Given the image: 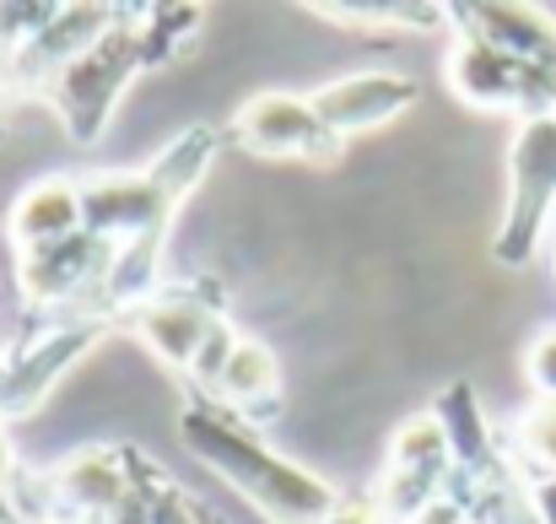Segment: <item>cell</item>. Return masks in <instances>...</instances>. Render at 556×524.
Here are the masks:
<instances>
[{
	"instance_id": "3",
	"label": "cell",
	"mask_w": 556,
	"mask_h": 524,
	"mask_svg": "<svg viewBox=\"0 0 556 524\" xmlns=\"http://www.w3.org/2000/svg\"><path fill=\"white\" fill-rule=\"evenodd\" d=\"M556 227V114L525 120L508 147V200L492 238L497 265H530Z\"/></svg>"
},
{
	"instance_id": "23",
	"label": "cell",
	"mask_w": 556,
	"mask_h": 524,
	"mask_svg": "<svg viewBox=\"0 0 556 524\" xmlns=\"http://www.w3.org/2000/svg\"><path fill=\"white\" fill-rule=\"evenodd\" d=\"M525 378H530L535 400H556V325L530 341V351H525Z\"/></svg>"
},
{
	"instance_id": "25",
	"label": "cell",
	"mask_w": 556,
	"mask_h": 524,
	"mask_svg": "<svg viewBox=\"0 0 556 524\" xmlns=\"http://www.w3.org/2000/svg\"><path fill=\"white\" fill-rule=\"evenodd\" d=\"M530 509H535V524H556V476L530 482Z\"/></svg>"
},
{
	"instance_id": "6",
	"label": "cell",
	"mask_w": 556,
	"mask_h": 524,
	"mask_svg": "<svg viewBox=\"0 0 556 524\" xmlns=\"http://www.w3.org/2000/svg\"><path fill=\"white\" fill-rule=\"evenodd\" d=\"M114 244L92 238L87 227L49 244V249H27L16 254V292L27 320H54V314H92L98 287L109 276Z\"/></svg>"
},
{
	"instance_id": "18",
	"label": "cell",
	"mask_w": 556,
	"mask_h": 524,
	"mask_svg": "<svg viewBox=\"0 0 556 524\" xmlns=\"http://www.w3.org/2000/svg\"><path fill=\"white\" fill-rule=\"evenodd\" d=\"M200 22H205V5H136V33H141V60L147 71H174L194 49L200 38Z\"/></svg>"
},
{
	"instance_id": "15",
	"label": "cell",
	"mask_w": 556,
	"mask_h": 524,
	"mask_svg": "<svg viewBox=\"0 0 556 524\" xmlns=\"http://www.w3.org/2000/svg\"><path fill=\"white\" fill-rule=\"evenodd\" d=\"M71 233H81V178H65V174L38 178L5 211V238H11L16 254L49 249V244H60Z\"/></svg>"
},
{
	"instance_id": "5",
	"label": "cell",
	"mask_w": 556,
	"mask_h": 524,
	"mask_svg": "<svg viewBox=\"0 0 556 524\" xmlns=\"http://www.w3.org/2000/svg\"><path fill=\"white\" fill-rule=\"evenodd\" d=\"M443 76H448V92L465 103V109H481V114H519L525 120H541L556 114V71L541 65H525L470 33H454L448 38V60H443Z\"/></svg>"
},
{
	"instance_id": "19",
	"label": "cell",
	"mask_w": 556,
	"mask_h": 524,
	"mask_svg": "<svg viewBox=\"0 0 556 524\" xmlns=\"http://www.w3.org/2000/svg\"><path fill=\"white\" fill-rule=\"evenodd\" d=\"M314 16H325V22H346V27H400V33H438V27H448V5H432V0H352V5H341V0H314L308 5ZM454 33V27H448Z\"/></svg>"
},
{
	"instance_id": "20",
	"label": "cell",
	"mask_w": 556,
	"mask_h": 524,
	"mask_svg": "<svg viewBox=\"0 0 556 524\" xmlns=\"http://www.w3.org/2000/svg\"><path fill=\"white\" fill-rule=\"evenodd\" d=\"M125 454H130V482L141 487V498H147V520L152 524H222L200 498H189L163 465H152L141 449H125Z\"/></svg>"
},
{
	"instance_id": "11",
	"label": "cell",
	"mask_w": 556,
	"mask_h": 524,
	"mask_svg": "<svg viewBox=\"0 0 556 524\" xmlns=\"http://www.w3.org/2000/svg\"><path fill=\"white\" fill-rule=\"evenodd\" d=\"M179 205L147 178V169H109L81 178V227L103 244H130L147 233H174Z\"/></svg>"
},
{
	"instance_id": "9",
	"label": "cell",
	"mask_w": 556,
	"mask_h": 524,
	"mask_svg": "<svg viewBox=\"0 0 556 524\" xmlns=\"http://www.w3.org/2000/svg\"><path fill=\"white\" fill-rule=\"evenodd\" d=\"M448 487H454V454H448V438H443L438 416L421 411V416H410V422L394 433V444H389V465H383V476H378L372 503H378L383 524H410L427 503H438Z\"/></svg>"
},
{
	"instance_id": "7",
	"label": "cell",
	"mask_w": 556,
	"mask_h": 524,
	"mask_svg": "<svg viewBox=\"0 0 556 524\" xmlns=\"http://www.w3.org/2000/svg\"><path fill=\"white\" fill-rule=\"evenodd\" d=\"M432 416H438V427H443V438H448V454H454V487H448V492H454L465 509L481 503V498H492V492H503V487H519V482H525L519 465H514V454H508V444H503L497 427L486 422L481 395H476L470 378H454V384L438 395Z\"/></svg>"
},
{
	"instance_id": "2",
	"label": "cell",
	"mask_w": 556,
	"mask_h": 524,
	"mask_svg": "<svg viewBox=\"0 0 556 524\" xmlns=\"http://www.w3.org/2000/svg\"><path fill=\"white\" fill-rule=\"evenodd\" d=\"M147 76V60H141V33H136V11L119 5V16L109 22V33L76 54L60 76H49L38 87V98L54 109V120L65 125V136L76 147H98L114 125V109L119 98L130 92V82Z\"/></svg>"
},
{
	"instance_id": "10",
	"label": "cell",
	"mask_w": 556,
	"mask_h": 524,
	"mask_svg": "<svg viewBox=\"0 0 556 524\" xmlns=\"http://www.w3.org/2000/svg\"><path fill=\"white\" fill-rule=\"evenodd\" d=\"M222 320H227V314H222V287L185 282V287H163L152 303H141V309L125 320V330L152 351L163 367L189 373L194 351L205 347V336H211Z\"/></svg>"
},
{
	"instance_id": "22",
	"label": "cell",
	"mask_w": 556,
	"mask_h": 524,
	"mask_svg": "<svg viewBox=\"0 0 556 524\" xmlns=\"http://www.w3.org/2000/svg\"><path fill=\"white\" fill-rule=\"evenodd\" d=\"M243 336L222 320L211 336H205V347L194 351V362H189V373H185V384H189V395H211L216 389V378H222V367H227V357H232V347H238Z\"/></svg>"
},
{
	"instance_id": "21",
	"label": "cell",
	"mask_w": 556,
	"mask_h": 524,
	"mask_svg": "<svg viewBox=\"0 0 556 524\" xmlns=\"http://www.w3.org/2000/svg\"><path fill=\"white\" fill-rule=\"evenodd\" d=\"M508 454H514V465H519L525 482L556 476V400H535V406L514 422Z\"/></svg>"
},
{
	"instance_id": "24",
	"label": "cell",
	"mask_w": 556,
	"mask_h": 524,
	"mask_svg": "<svg viewBox=\"0 0 556 524\" xmlns=\"http://www.w3.org/2000/svg\"><path fill=\"white\" fill-rule=\"evenodd\" d=\"M410 524H476V514H470V509H465L454 492H443L438 503H427V509H421V514H416Z\"/></svg>"
},
{
	"instance_id": "13",
	"label": "cell",
	"mask_w": 556,
	"mask_h": 524,
	"mask_svg": "<svg viewBox=\"0 0 556 524\" xmlns=\"http://www.w3.org/2000/svg\"><path fill=\"white\" fill-rule=\"evenodd\" d=\"M114 16H119V5H54L49 27L16 54V65L5 76V92H33L38 98V87L49 76H60L76 54H87L109 33Z\"/></svg>"
},
{
	"instance_id": "14",
	"label": "cell",
	"mask_w": 556,
	"mask_h": 524,
	"mask_svg": "<svg viewBox=\"0 0 556 524\" xmlns=\"http://www.w3.org/2000/svg\"><path fill=\"white\" fill-rule=\"evenodd\" d=\"M454 33H470L525 65L556 71V16L541 5H519V0H481V5H448Z\"/></svg>"
},
{
	"instance_id": "12",
	"label": "cell",
	"mask_w": 556,
	"mask_h": 524,
	"mask_svg": "<svg viewBox=\"0 0 556 524\" xmlns=\"http://www.w3.org/2000/svg\"><path fill=\"white\" fill-rule=\"evenodd\" d=\"M416 98H421V82L405 71H357V76L325 82L314 92V109L341 141H352V136H368L378 125L410 114Z\"/></svg>"
},
{
	"instance_id": "16",
	"label": "cell",
	"mask_w": 556,
	"mask_h": 524,
	"mask_svg": "<svg viewBox=\"0 0 556 524\" xmlns=\"http://www.w3.org/2000/svg\"><path fill=\"white\" fill-rule=\"evenodd\" d=\"M205 400H216L222 411H232V416H243V422L260 427V416L281 400V362H276V351L265 347V341H254V336H243Z\"/></svg>"
},
{
	"instance_id": "4",
	"label": "cell",
	"mask_w": 556,
	"mask_h": 524,
	"mask_svg": "<svg viewBox=\"0 0 556 524\" xmlns=\"http://www.w3.org/2000/svg\"><path fill=\"white\" fill-rule=\"evenodd\" d=\"M114 325L98 320V314H54V320H27L22 336L5 347V373H0V416L16 422V416H33L49 389L81 362L92 357L98 341L109 336Z\"/></svg>"
},
{
	"instance_id": "1",
	"label": "cell",
	"mask_w": 556,
	"mask_h": 524,
	"mask_svg": "<svg viewBox=\"0 0 556 524\" xmlns=\"http://www.w3.org/2000/svg\"><path fill=\"white\" fill-rule=\"evenodd\" d=\"M179 444L216 471L238 498H249L270 524H330L346 503L319 471L287 460L254 422L222 411L205 395H185L179 406Z\"/></svg>"
},
{
	"instance_id": "8",
	"label": "cell",
	"mask_w": 556,
	"mask_h": 524,
	"mask_svg": "<svg viewBox=\"0 0 556 524\" xmlns=\"http://www.w3.org/2000/svg\"><path fill=\"white\" fill-rule=\"evenodd\" d=\"M227 136L254 152V158H276V163H336L341 158V136L319 120L314 98L303 92H254L232 120Z\"/></svg>"
},
{
	"instance_id": "17",
	"label": "cell",
	"mask_w": 556,
	"mask_h": 524,
	"mask_svg": "<svg viewBox=\"0 0 556 524\" xmlns=\"http://www.w3.org/2000/svg\"><path fill=\"white\" fill-rule=\"evenodd\" d=\"M232 147V136H227V125H211V120H194L189 130H179L152 163H147V178L174 200V205H185L189 195L211 178L216 169V158Z\"/></svg>"
}]
</instances>
